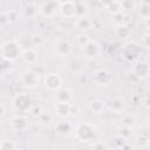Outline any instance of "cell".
<instances>
[{
    "mask_svg": "<svg viewBox=\"0 0 150 150\" xmlns=\"http://www.w3.org/2000/svg\"><path fill=\"white\" fill-rule=\"evenodd\" d=\"M22 46L15 40H7L1 45V56L6 61H15L22 55Z\"/></svg>",
    "mask_w": 150,
    "mask_h": 150,
    "instance_id": "obj_1",
    "label": "cell"
},
{
    "mask_svg": "<svg viewBox=\"0 0 150 150\" xmlns=\"http://www.w3.org/2000/svg\"><path fill=\"white\" fill-rule=\"evenodd\" d=\"M75 134L77 139H80L81 142H90L95 138L96 129L90 123H81L76 127Z\"/></svg>",
    "mask_w": 150,
    "mask_h": 150,
    "instance_id": "obj_2",
    "label": "cell"
},
{
    "mask_svg": "<svg viewBox=\"0 0 150 150\" xmlns=\"http://www.w3.org/2000/svg\"><path fill=\"white\" fill-rule=\"evenodd\" d=\"M105 107L112 114L120 115V114H123L124 112V110L127 108V102L121 96H114V97H110L105 102Z\"/></svg>",
    "mask_w": 150,
    "mask_h": 150,
    "instance_id": "obj_3",
    "label": "cell"
},
{
    "mask_svg": "<svg viewBox=\"0 0 150 150\" xmlns=\"http://www.w3.org/2000/svg\"><path fill=\"white\" fill-rule=\"evenodd\" d=\"M43 84L45 87L50 91H57L62 87V79L56 73H49L45 75L43 77Z\"/></svg>",
    "mask_w": 150,
    "mask_h": 150,
    "instance_id": "obj_4",
    "label": "cell"
},
{
    "mask_svg": "<svg viewBox=\"0 0 150 150\" xmlns=\"http://www.w3.org/2000/svg\"><path fill=\"white\" fill-rule=\"evenodd\" d=\"M139 54V47L138 45L130 42L123 46L122 52H121V56L125 60V61H134L135 59H137Z\"/></svg>",
    "mask_w": 150,
    "mask_h": 150,
    "instance_id": "obj_5",
    "label": "cell"
},
{
    "mask_svg": "<svg viewBox=\"0 0 150 150\" xmlns=\"http://www.w3.org/2000/svg\"><path fill=\"white\" fill-rule=\"evenodd\" d=\"M54 49L56 55L60 57H67L71 54V45L67 39H59L55 41Z\"/></svg>",
    "mask_w": 150,
    "mask_h": 150,
    "instance_id": "obj_6",
    "label": "cell"
},
{
    "mask_svg": "<svg viewBox=\"0 0 150 150\" xmlns=\"http://www.w3.org/2000/svg\"><path fill=\"white\" fill-rule=\"evenodd\" d=\"M32 104V98L28 94H21L19 96L15 97L14 102H13V105H14V109L19 112H25L29 109Z\"/></svg>",
    "mask_w": 150,
    "mask_h": 150,
    "instance_id": "obj_7",
    "label": "cell"
},
{
    "mask_svg": "<svg viewBox=\"0 0 150 150\" xmlns=\"http://www.w3.org/2000/svg\"><path fill=\"white\" fill-rule=\"evenodd\" d=\"M94 81L96 84L98 86H103V87H107L111 83L112 81V76L110 74L109 70L104 69V68H100L95 71L94 74Z\"/></svg>",
    "mask_w": 150,
    "mask_h": 150,
    "instance_id": "obj_8",
    "label": "cell"
},
{
    "mask_svg": "<svg viewBox=\"0 0 150 150\" xmlns=\"http://www.w3.org/2000/svg\"><path fill=\"white\" fill-rule=\"evenodd\" d=\"M20 82L23 87L34 88L39 83V76L36 73H34L32 70H25L20 75Z\"/></svg>",
    "mask_w": 150,
    "mask_h": 150,
    "instance_id": "obj_9",
    "label": "cell"
},
{
    "mask_svg": "<svg viewBox=\"0 0 150 150\" xmlns=\"http://www.w3.org/2000/svg\"><path fill=\"white\" fill-rule=\"evenodd\" d=\"M150 74V66L145 61H137L134 63L132 67V75L137 79H145Z\"/></svg>",
    "mask_w": 150,
    "mask_h": 150,
    "instance_id": "obj_10",
    "label": "cell"
},
{
    "mask_svg": "<svg viewBox=\"0 0 150 150\" xmlns=\"http://www.w3.org/2000/svg\"><path fill=\"white\" fill-rule=\"evenodd\" d=\"M29 127L27 117L23 115H15L11 118V128L14 131H25Z\"/></svg>",
    "mask_w": 150,
    "mask_h": 150,
    "instance_id": "obj_11",
    "label": "cell"
},
{
    "mask_svg": "<svg viewBox=\"0 0 150 150\" xmlns=\"http://www.w3.org/2000/svg\"><path fill=\"white\" fill-rule=\"evenodd\" d=\"M83 55L88 59H95L100 55V45L95 41V40H90L83 48Z\"/></svg>",
    "mask_w": 150,
    "mask_h": 150,
    "instance_id": "obj_12",
    "label": "cell"
},
{
    "mask_svg": "<svg viewBox=\"0 0 150 150\" xmlns=\"http://www.w3.org/2000/svg\"><path fill=\"white\" fill-rule=\"evenodd\" d=\"M59 11L66 18H76V2H75V0L59 5Z\"/></svg>",
    "mask_w": 150,
    "mask_h": 150,
    "instance_id": "obj_13",
    "label": "cell"
},
{
    "mask_svg": "<svg viewBox=\"0 0 150 150\" xmlns=\"http://www.w3.org/2000/svg\"><path fill=\"white\" fill-rule=\"evenodd\" d=\"M57 5H59V4H57L56 1H54V0L48 1V2L43 4V5L39 8V13L42 14L43 16H53V15L56 13V11L59 9V8H57Z\"/></svg>",
    "mask_w": 150,
    "mask_h": 150,
    "instance_id": "obj_14",
    "label": "cell"
},
{
    "mask_svg": "<svg viewBox=\"0 0 150 150\" xmlns=\"http://www.w3.org/2000/svg\"><path fill=\"white\" fill-rule=\"evenodd\" d=\"M71 108H73V105L70 104V102H57L55 105V111L59 116L66 117V116L70 115Z\"/></svg>",
    "mask_w": 150,
    "mask_h": 150,
    "instance_id": "obj_15",
    "label": "cell"
},
{
    "mask_svg": "<svg viewBox=\"0 0 150 150\" xmlns=\"http://www.w3.org/2000/svg\"><path fill=\"white\" fill-rule=\"evenodd\" d=\"M21 57H22V60H23L26 63L33 64V63H35L36 60H38V54H36V52H35L34 48L29 47V48H26V49L22 50Z\"/></svg>",
    "mask_w": 150,
    "mask_h": 150,
    "instance_id": "obj_16",
    "label": "cell"
},
{
    "mask_svg": "<svg viewBox=\"0 0 150 150\" xmlns=\"http://www.w3.org/2000/svg\"><path fill=\"white\" fill-rule=\"evenodd\" d=\"M75 26H76V28L79 30L84 33L86 30H89L91 28V21L88 19V16H86V18H76Z\"/></svg>",
    "mask_w": 150,
    "mask_h": 150,
    "instance_id": "obj_17",
    "label": "cell"
},
{
    "mask_svg": "<svg viewBox=\"0 0 150 150\" xmlns=\"http://www.w3.org/2000/svg\"><path fill=\"white\" fill-rule=\"evenodd\" d=\"M57 102H70L73 98V94L69 89H60L56 91Z\"/></svg>",
    "mask_w": 150,
    "mask_h": 150,
    "instance_id": "obj_18",
    "label": "cell"
},
{
    "mask_svg": "<svg viewBox=\"0 0 150 150\" xmlns=\"http://www.w3.org/2000/svg\"><path fill=\"white\" fill-rule=\"evenodd\" d=\"M130 34H131V29L129 28V26H127V25H118L117 27H116V35L118 36V38H121V39H127L128 36H130Z\"/></svg>",
    "mask_w": 150,
    "mask_h": 150,
    "instance_id": "obj_19",
    "label": "cell"
},
{
    "mask_svg": "<svg viewBox=\"0 0 150 150\" xmlns=\"http://www.w3.org/2000/svg\"><path fill=\"white\" fill-rule=\"evenodd\" d=\"M104 107H105V103L100 100H94V101H90V103H89V109L95 114L102 112Z\"/></svg>",
    "mask_w": 150,
    "mask_h": 150,
    "instance_id": "obj_20",
    "label": "cell"
},
{
    "mask_svg": "<svg viewBox=\"0 0 150 150\" xmlns=\"http://www.w3.org/2000/svg\"><path fill=\"white\" fill-rule=\"evenodd\" d=\"M88 15V7L86 4H76V18H86Z\"/></svg>",
    "mask_w": 150,
    "mask_h": 150,
    "instance_id": "obj_21",
    "label": "cell"
},
{
    "mask_svg": "<svg viewBox=\"0 0 150 150\" xmlns=\"http://www.w3.org/2000/svg\"><path fill=\"white\" fill-rule=\"evenodd\" d=\"M105 9H107L110 14H112V15H115V14H117V13L122 12V5H121V1L115 0V1H114L111 5H109Z\"/></svg>",
    "mask_w": 150,
    "mask_h": 150,
    "instance_id": "obj_22",
    "label": "cell"
},
{
    "mask_svg": "<svg viewBox=\"0 0 150 150\" xmlns=\"http://www.w3.org/2000/svg\"><path fill=\"white\" fill-rule=\"evenodd\" d=\"M138 13L142 18L146 19L148 16H150V2H145L143 1L142 5L139 6V9H138Z\"/></svg>",
    "mask_w": 150,
    "mask_h": 150,
    "instance_id": "obj_23",
    "label": "cell"
},
{
    "mask_svg": "<svg viewBox=\"0 0 150 150\" xmlns=\"http://www.w3.org/2000/svg\"><path fill=\"white\" fill-rule=\"evenodd\" d=\"M55 129H56V131H57L59 134H68V132L70 131V124H69L68 122L61 121V122H59V123L56 124Z\"/></svg>",
    "mask_w": 150,
    "mask_h": 150,
    "instance_id": "obj_24",
    "label": "cell"
},
{
    "mask_svg": "<svg viewBox=\"0 0 150 150\" xmlns=\"http://www.w3.org/2000/svg\"><path fill=\"white\" fill-rule=\"evenodd\" d=\"M89 41H90V38H89V35H87L86 33H80V34L76 36V43H77V46H80L81 48H83Z\"/></svg>",
    "mask_w": 150,
    "mask_h": 150,
    "instance_id": "obj_25",
    "label": "cell"
},
{
    "mask_svg": "<svg viewBox=\"0 0 150 150\" xmlns=\"http://www.w3.org/2000/svg\"><path fill=\"white\" fill-rule=\"evenodd\" d=\"M121 5H122V11H124V12H131L136 7L134 0H123V1H121Z\"/></svg>",
    "mask_w": 150,
    "mask_h": 150,
    "instance_id": "obj_26",
    "label": "cell"
},
{
    "mask_svg": "<svg viewBox=\"0 0 150 150\" xmlns=\"http://www.w3.org/2000/svg\"><path fill=\"white\" fill-rule=\"evenodd\" d=\"M38 12H39V9H36V7L34 5H27L25 7V9H23L25 15L28 16V18H34Z\"/></svg>",
    "mask_w": 150,
    "mask_h": 150,
    "instance_id": "obj_27",
    "label": "cell"
},
{
    "mask_svg": "<svg viewBox=\"0 0 150 150\" xmlns=\"http://www.w3.org/2000/svg\"><path fill=\"white\" fill-rule=\"evenodd\" d=\"M6 15H7L8 23H14V22H16V21L19 20V18H20L18 11H14V9H11L9 12H7Z\"/></svg>",
    "mask_w": 150,
    "mask_h": 150,
    "instance_id": "obj_28",
    "label": "cell"
},
{
    "mask_svg": "<svg viewBox=\"0 0 150 150\" xmlns=\"http://www.w3.org/2000/svg\"><path fill=\"white\" fill-rule=\"evenodd\" d=\"M122 124L124 127H129V128H132L134 124H135V117L132 115H124L123 118H122Z\"/></svg>",
    "mask_w": 150,
    "mask_h": 150,
    "instance_id": "obj_29",
    "label": "cell"
},
{
    "mask_svg": "<svg viewBox=\"0 0 150 150\" xmlns=\"http://www.w3.org/2000/svg\"><path fill=\"white\" fill-rule=\"evenodd\" d=\"M16 148V145L13 143V142H8V141H2L1 142V145H0V149L1 150H13V149H15Z\"/></svg>",
    "mask_w": 150,
    "mask_h": 150,
    "instance_id": "obj_30",
    "label": "cell"
},
{
    "mask_svg": "<svg viewBox=\"0 0 150 150\" xmlns=\"http://www.w3.org/2000/svg\"><path fill=\"white\" fill-rule=\"evenodd\" d=\"M144 136L145 135H142V136H138L137 137V143L139 144V145H142V146H145L148 143H149V137H146V138H144Z\"/></svg>",
    "mask_w": 150,
    "mask_h": 150,
    "instance_id": "obj_31",
    "label": "cell"
},
{
    "mask_svg": "<svg viewBox=\"0 0 150 150\" xmlns=\"http://www.w3.org/2000/svg\"><path fill=\"white\" fill-rule=\"evenodd\" d=\"M142 43L144 47L150 48V34H144L142 38Z\"/></svg>",
    "mask_w": 150,
    "mask_h": 150,
    "instance_id": "obj_32",
    "label": "cell"
},
{
    "mask_svg": "<svg viewBox=\"0 0 150 150\" xmlns=\"http://www.w3.org/2000/svg\"><path fill=\"white\" fill-rule=\"evenodd\" d=\"M115 0H100V2H101V5L104 7V8H107L109 5H111L112 2H114Z\"/></svg>",
    "mask_w": 150,
    "mask_h": 150,
    "instance_id": "obj_33",
    "label": "cell"
},
{
    "mask_svg": "<svg viewBox=\"0 0 150 150\" xmlns=\"http://www.w3.org/2000/svg\"><path fill=\"white\" fill-rule=\"evenodd\" d=\"M6 22H8V20H7V15H6V13L4 12V13L1 14V26L4 27Z\"/></svg>",
    "mask_w": 150,
    "mask_h": 150,
    "instance_id": "obj_34",
    "label": "cell"
},
{
    "mask_svg": "<svg viewBox=\"0 0 150 150\" xmlns=\"http://www.w3.org/2000/svg\"><path fill=\"white\" fill-rule=\"evenodd\" d=\"M93 148H94V149H96V148H104V149H107L108 146H107L105 144H94Z\"/></svg>",
    "mask_w": 150,
    "mask_h": 150,
    "instance_id": "obj_35",
    "label": "cell"
},
{
    "mask_svg": "<svg viewBox=\"0 0 150 150\" xmlns=\"http://www.w3.org/2000/svg\"><path fill=\"white\" fill-rule=\"evenodd\" d=\"M54 1H56L59 5H62V4H64V2H68V1H74V0H54Z\"/></svg>",
    "mask_w": 150,
    "mask_h": 150,
    "instance_id": "obj_36",
    "label": "cell"
},
{
    "mask_svg": "<svg viewBox=\"0 0 150 150\" xmlns=\"http://www.w3.org/2000/svg\"><path fill=\"white\" fill-rule=\"evenodd\" d=\"M145 26L150 29V16H148V18L145 19Z\"/></svg>",
    "mask_w": 150,
    "mask_h": 150,
    "instance_id": "obj_37",
    "label": "cell"
},
{
    "mask_svg": "<svg viewBox=\"0 0 150 150\" xmlns=\"http://www.w3.org/2000/svg\"><path fill=\"white\" fill-rule=\"evenodd\" d=\"M146 123H148V125H150V116H148V118H146Z\"/></svg>",
    "mask_w": 150,
    "mask_h": 150,
    "instance_id": "obj_38",
    "label": "cell"
}]
</instances>
